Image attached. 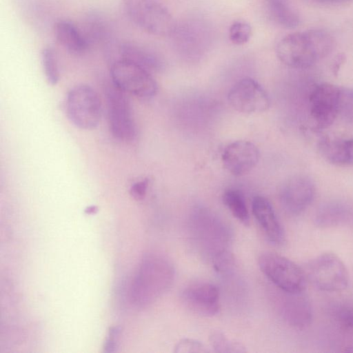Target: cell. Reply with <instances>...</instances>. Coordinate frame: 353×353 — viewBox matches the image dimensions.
<instances>
[{
    "label": "cell",
    "mask_w": 353,
    "mask_h": 353,
    "mask_svg": "<svg viewBox=\"0 0 353 353\" xmlns=\"http://www.w3.org/2000/svg\"><path fill=\"white\" fill-rule=\"evenodd\" d=\"M334 46V39L327 32L312 29L283 37L277 43L276 52L285 65L307 68L330 54Z\"/></svg>",
    "instance_id": "1"
},
{
    "label": "cell",
    "mask_w": 353,
    "mask_h": 353,
    "mask_svg": "<svg viewBox=\"0 0 353 353\" xmlns=\"http://www.w3.org/2000/svg\"><path fill=\"white\" fill-rule=\"evenodd\" d=\"M174 275L172 264L158 255L145 256L132 282L130 299L137 306L145 307L168 290Z\"/></svg>",
    "instance_id": "2"
},
{
    "label": "cell",
    "mask_w": 353,
    "mask_h": 353,
    "mask_svg": "<svg viewBox=\"0 0 353 353\" xmlns=\"http://www.w3.org/2000/svg\"><path fill=\"white\" fill-rule=\"evenodd\" d=\"M128 18L145 32L168 36L175 30V22L168 10L157 0H123Z\"/></svg>",
    "instance_id": "3"
},
{
    "label": "cell",
    "mask_w": 353,
    "mask_h": 353,
    "mask_svg": "<svg viewBox=\"0 0 353 353\" xmlns=\"http://www.w3.org/2000/svg\"><path fill=\"white\" fill-rule=\"evenodd\" d=\"M303 270L306 279L322 291L340 292L349 283L347 268L332 252H324L314 257L306 263Z\"/></svg>",
    "instance_id": "4"
},
{
    "label": "cell",
    "mask_w": 353,
    "mask_h": 353,
    "mask_svg": "<svg viewBox=\"0 0 353 353\" xmlns=\"http://www.w3.org/2000/svg\"><path fill=\"white\" fill-rule=\"evenodd\" d=\"M65 110L74 125L81 130H91L100 122L102 103L94 88L86 84H78L68 93Z\"/></svg>",
    "instance_id": "5"
},
{
    "label": "cell",
    "mask_w": 353,
    "mask_h": 353,
    "mask_svg": "<svg viewBox=\"0 0 353 353\" xmlns=\"http://www.w3.org/2000/svg\"><path fill=\"white\" fill-rule=\"evenodd\" d=\"M258 263L263 273L282 291H304L307 279L304 270L290 259L268 252L260 255Z\"/></svg>",
    "instance_id": "6"
},
{
    "label": "cell",
    "mask_w": 353,
    "mask_h": 353,
    "mask_svg": "<svg viewBox=\"0 0 353 353\" xmlns=\"http://www.w3.org/2000/svg\"><path fill=\"white\" fill-rule=\"evenodd\" d=\"M112 83L125 93L140 98L155 95L157 85L148 70L136 63L117 61L110 64Z\"/></svg>",
    "instance_id": "7"
},
{
    "label": "cell",
    "mask_w": 353,
    "mask_h": 353,
    "mask_svg": "<svg viewBox=\"0 0 353 353\" xmlns=\"http://www.w3.org/2000/svg\"><path fill=\"white\" fill-rule=\"evenodd\" d=\"M110 130L119 141H132L136 134L131 105L126 93L112 82L105 90Z\"/></svg>",
    "instance_id": "8"
},
{
    "label": "cell",
    "mask_w": 353,
    "mask_h": 353,
    "mask_svg": "<svg viewBox=\"0 0 353 353\" xmlns=\"http://www.w3.org/2000/svg\"><path fill=\"white\" fill-rule=\"evenodd\" d=\"M340 87L330 83L316 85L309 97V114L317 130L329 128L338 117Z\"/></svg>",
    "instance_id": "9"
},
{
    "label": "cell",
    "mask_w": 353,
    "mask_h": 353,
    "mask_svg": "<svg viewBox=\"0 0 353 353\" xmlns=\"http://www.w3.org/2000/svg\"><path fill=\"white\" fill-rule=\"evenodd\" d=\"M228 99L231 106L243 113L262 112L270 104L269 97L263 88L254 79L243 78L230 90Z\"/></svg>",
    "instance_id": "10"
},
{
    "label": "cell",
    "mask_w": 353,
    "mask_h": 353,
    "mask_svg": "<svg viewBox=\"0 0 353 353\" xmlns=\"http://www.w3.org/2000/svg\"><path fill=\"white\" fill-rule=\"evenodd\" d=\"M315 194L313 181L305 175H296L286 180L280 191L283 209L290 214L303 212L312 203Z\"/></svg>",
    "instance_id": "11"
},
{
    "label": "cell",
    "mask_w": 353,
    "mask_h": 353,
    "mask_svg": "<svg viewBox=\"0 0 353 353\" xmlns=\"http://www.w3.org/2000/svg\"><path fill=\"white\" fill-rule=\"evenodd\" d=\"M181 299L192 312L206 316L216 314L219 310V292L213 284L195 282L182 292Z\"/></svg>",
    "instance_id": "12"
},
{
    "label": "cell",
    "mask_w": 353,
    "mask_h": 353,
    "mask_svg": "<svg viewBox=\"0 0 353 353\" xmlns=\"http://www.w3.org/2000/svg\"><path fill=\"white\" fill-rule=\"evenodd\" d=\"M259 151L248 141H236L229 144L222 154L224 168L232 174L239 176L247 174L257 165Z\"/></svg>",
    "instance_id": "13"
},
{
    "label": "cell",
    "mask_w": 353,
    "mask_h": 353,
    "mask_svg": "<svg viewBox=\"0 0 353 353\" xmlns=\"http://www.w3.org/2000/svg\"><path fill=\"white\" fill-rule=\"evenodd\" d=\"M105 56L110 64L117 61H126L141 65L148 70L159 65V60L154 53L132 42L108 43Z\"/></svg>",
    "instance_id": "14"
},
{
    "label": "cell",
    "mask_w": 353,
    "mask_h": 353,
    "mask_svg": "<svg viewBox=\"0 0 353 353\" xmlns=\"http://www.w3.org/2000/svg\"><path fill=\"white\" fill-rule=\"evenodd\" d=\"M252 211L268 239L277 245L283 244L285 232L270 201L261 196L254 197Z\"/></svg>",
    "instance_id": "15"
},
{
    "label": "cell",
    "mask_w": 353,
    "mask_h": 353,
    "mask_svg": "<svg viewBox=\"0 0 353 353\" xmlns=\"http://www.w3.org/2000/svg\"><path fill=\"white\" fill-rule=\"evenodd\" d=\"M317 148L322 158L332 165H353V137L326 136L319 140Z\"/></svg>",
    "instance_id": "16"
},
{
    "label": "cell",
    "mask_w": 353,
    "mask_h": 353,
    "mask_svg": "<svg viewBox=\"0 0 353 353\" xmlns=\"http://www.w3.org/2000/svg\"><path fill=\"white\" fill-rule=\"evenodd\" d=\"M285 293L282 305L283 316L285 321L296 328L308 327L312 321L311 303L303 292Z\"/></svg>",
    "instance_id": "17"
},
{
    "label": "cell",
    "mask_w": 353,
    "mask_h": 353,
    "mask_svg": "<svg viewBox=\"0 0 353 353\" xmlns=\"http://www.w3.org/2000/svg\"><path fill=\"white\" fill-rule=\"evenodd\" d=\"M53 32L57 41L72 54H82L90 48L82 30L70 21H57L53 28Z\"/></svg>",
    "instance_id": "18"
},
{
    "label": "cell",
    "mask_w": 353,
    "mask_h": 353,
    "mask_svg": "<svg viewBox=\"0 0 353 353\" xmlns=\"http://www.w3.org/2000/svg\"><path fill=\"white\" fill-rule=\"evenodd\" d=\"M352 216V208L341 201H330L321 205L314 215V224L321 228L341 225Z\"/></svg>",
    "instance_id": "19"
},
{
    "label": "cell",
    "mask_w": 353,
    "mask_h": 353,
    "mask_svg": "<svg viewBox=\"0 0 353 353\" xmlns=\"http://www.w3.org/2000/svg\"><path fill=\"white\" fill-rule=\"evenodd\" d=\"M265 6L270 17L280 26L294 28L299 25V14L286 0H265Z\"/></svg>",
    "instance_id": "20"
},
{
    "label": "cell",
    "mask_w": 353,
    "mask_h": 353,
    "mask_svg": "<svg viewBox=\"0 0 353 353\" xmlns=\"http://www.w3.org/2000/svg\"><path fill=\"white\" fill-rule=\"evenodd\" d=\"M223 202L232 215L244 225H250L249 212L243 195L236 190H228L223 194Z\"/></svg>",
    "instance_id": "21"
},
{
    "label": "cell",
    "mask_w": 353,
    "mask_h": 353,
    "mask_svg": "<svg viewBox=\"0 0 353 353\" xmlns=\"http://www.w3.org/2000/svg\"><path fill=\"white\" fill-rule=\"evenodd\" d=\"M89 45L107 39L109 29L105 19L101 15L94 14L88 17L84 30H82Z\"/></svg>",
    "instance_id": "22"
},
{
    "label": "cell",
    "mask_w": 353,
    "mask_h": 353,
    "mask_svg": "<svg viewBox=\"0 0 353 353\" xmlns=\"http://www.w3.org/2000/svg\"><path fill=\"white\" fill-rule=\"evenodd\" d=\"M41 63L46 79L49 84L56 85L59 80V70L55 52L51 47H46L41 52Z\"/></svg>",
    "instance_id": "23"
},
{
    "label": "cell",
    "mask_w": 353,
    "mask_h": 353,
    "mask_svg": "<svg viewBox=\"0 0 353 353\" xmlns=\"http://www.w3.org/2000/svg\"><path fill=\"white\" fill-rule=\"evenodd\" d=\"M338 117L353 124V88L340 87Z\"/></svg>",
    "instance_id": "24"
},
{
    "label": "cell",
    "mask_w": 353,
    "mask_h": 353,
    "mask_svg": "<svg viewBox=\"0 0 353 353\" xmlns=\"http://www.w3.org/2000/svg\"><path fill=\"white\" fill-rule=\"evenodd\" d=\"M210 341L212 347L217 352H243L245 351L241 344L231 341L220 332L212 333Z\"/></svg>",
    "instance_id": "25"
},
{
    "label": "cell",
    "mask_w": 353,
    "mask_h": 353,
    "mask_svg": "<svg viewBox=\"0 0 353 353\" xmlns=\"http://www.w3.org/2000/svg\"><path fill=\"white\" fill-rule=\"evenodd\" d=\"M251 34V26L244 21H235L229 29V38L234 44L242 45L247 43Z\"/></svg>",
    "instance_id": "26"
},
{
    "label": "cell",
    "mask_w": 353,
    "mask_h": 353,
    "mask_svg": "<svg viewBox=\"0 0 353 353\" xmlns=\"http://www.w3.org/2000/svg\"><path fill=\"white\" fill-rule=\"evenodd\" d=\"M333 317L344 328L353 332V306L338 305L332 310Z\"/></svg>",
    "instance_id": "27"
},
{
    "label": "cell",
    "mask_w": 353,
    "mask_h": 353,
    "mask_svg": "<svg viewBox=\"0 0 353 353\" xmlns=\"http://www.w3.org/2000/svg\"><path fill=\"white\" fill-rule=\"evenodd\" d=\"M203 345L195 340L184 339L177 343L174 352H206Z\"/></svg>",
    "instance_id": "28"
},
{
    "label": "cell",
    "mask_w": 353,
    "mask_h": 353,
    "mask_svg": "<svg viewBox=\"0 0 353 353\" xmlns=\"http://www.w3.org/2000/svg\"><path fill=\"white\" fill-rule=\"evenodd\" d=\"M121 333V328L113 327L110 329L108 338L104 343L103 350L105 352H115L118 348V339Z\"/></svg>",
    "instance_id": "29"
},
{
    "label": "cell",
    "mask_w": 353,
    "mask_h": 353,
    "mask_svg": "<svg viewBox=\"0 0 353 353\" xmlns=\"http://www.w3.org/2000/svg\"><path fill=\"white\" fill-rule=\"evenodd\" d=\"M148 185V179H144L134 183L130 189V195L137 201L143 200L146 195Z\"/></svg>",
    "instance_id": "30"
},
{
    "label": "cell",
    "mask_w": 353,
    "mask_h": 353,
    "mask_svg": "<svg viewBox=\"0 0 353 353\" xmlns=\"http://www.w3.org/2000/svg\"><path fill=\"white\" fill-rule=\"evenodd\" d=\"M98 211V208L96 205H90L85 209V213L87 214H95Z\"/></svg>",
    "instance_id": "31"
},
{
    "label": "cell",
    "mask_w": 353,
    "mask_h": 353,
    "mask_svg": "<svg viewBox=\"0 0 353 353\" xmlns=\"http://www.w3.org/2000/svg\"><path fill=\"white\" fill-rule=\"evenodd\" d=\"M315 1L320 2V3H337L347 1L349 0H315Z\"/></svg>",
    "instance_id": "32"
}]
</instances>
